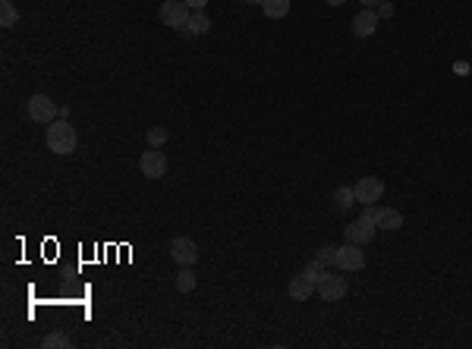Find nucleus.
<instances>
[{"label":"nucleus","instance_id":"nucleus-1","mask_svg":"<svg viewBox=\"0 0 472 349\" xmlns=\"http://www.w3.org/2000/svg\"><path fill=\"white\" fill-rule=\"evenodd\" d=\"M45 142H47V148L54 151V155L60 157H67L76 151V129L69 126V117H57L54 123H47V133H45Z\"/></svg>","mask_w":472,"mask_h":349},{"label":"nucleus","instance_id":"nucleus-2","mask_svg":"<svg viewBox=\"0 0 472 349\" xmlns=\"http://www.w3.org/2000/svg\"><path fill=\"white\" fill-rule=\"evenodd\" d=\"M158 16H161V23H164V25H170V29L183 32V25L189 23L192 10H189V3H186V0H164L161 10H158Z\"/></svg>","mask_w":472,"mask_h":349},{"label":"nucleus","instance_id":"nucleus-3","mask_svg":"<svg viewBox=\"0 0 472 349\" xmlns=\"http://www.w3.org/2000/svg\"><path fill=\"white\" fill-rule=\"evenodd\" d=\"M29 117L35 120V123H41V126H47V123H54V120L60 117V107L54 104L47 95H32L29 98Z\"/></svg>","mask_w":472,"mask_h":349},{"label":"nucleus","instance_id":"nucleus-4","mask_svg":"<svg viewBox=\"0 0 472 349\" xmlns=\"http://www.w3.org/2000/svg\"><path fill=\"white\" fill-rule=\"evenodd\" d=\"M139 170L145 173L148 179H161L164 173H167V157H164V151H158V148L142 151V157H139Z\"/></svg>","mask_w":472,"mask_h":349},{"label":"nucleus","instance_id":"nucleus-5","mask_svg":"<svg viewBox=\"0 0 472 349\" xmlns=\"http://www.w3.org/2000/svg\"><path fill=\"white\" fill-rule=\"evenodd\" d=\"M337 268L340 271H362L365 268V252H362V245L356 243H347L337 249Z\"/></svg>","mask_w":472,"mask_h":349},{"label":"nucleus","instance_id":"nucleus-6","mask_svg":"<svg viewBox=\"0 0 472 349\" xmlns=\"http://www.w3.org/2000/svg\"><path fill=\"white\" fill-rule=\"evenodd\" d=\"M170 258L177 261V264H183V268H189V264H195V258H199V245L192 243L189 236H177L170 243Z\"/></svg>","mask_w":472,"mask_h":349},{"label":"nucleus","instance_id":"nucleus-7","mask_svg":"<svg viewBox=\"0 0 472 349\" xmlns=\"http://www.w3.org/2000/svg\"><path fill=\"white\" fill-rule=\"evenodd\" d=\"M353 192H356V201H362V205H375V201L384 195V183L378 177H362L359 183L353 186Z\"/></svg>","mask_w":472,"mask_h":349},{"label":"nucleus","instance_id":"nucleus-8","mask_svg":"<svg viewBox=\"0 0 472 349\" xmlns=\"http://www.w3.org/2000/svg\"><path fill=\"white\" fill-rule=\"evenodd\" d=\"M318 296L325 299V302H337V299L347 296V280L343 277H334V274H325L318 280Z\"/></svg>","mask_w":472,"mask_h":349},{"label":"nucleus","instance_id":"nucleus-9","mask_svg":"<svg viewBox=\"0 0 472 349\" xmlns=\"http://www.w3.org/2000/svg\"><path fill=\"white\" fill-rule=\"evenodd\" d=\"M375 223H369V221H353L350 227H343V236H347V243H356V245H365V243H372V236H375Z\"/></svg>","mask_w":472,"mask_h":349},{"label":"nucleus","instance_id":"nucleus-10","mask_svg":"<svg viewBox=\"0 0 472 349\" xmlns=\"http://www.w3.org/2000/svg\"><path fill=\"white\" fill-rule=\"evenodd\" d=\"M318 290V280L315 277H309L303 271V274H296L293 280H290V296L296 299V302H305V299H312V293Z\"/></svg>","mask_w":472,"mask_h":349},{"label":"nucleus","instance_id":"nucleus-11","mask_svg":"<svg viewBox=\"0 0 472 349\" xmlns=\"http://www.w3.org/2000/svg\"><path fill=\"white\" fill-rule=\"evenodd\" d=\"M375 29H378V13H375V10L365 7V10H362V13L353 19V32H356L359 38H372V35H375Z\"/></svg>","mask_w":472,"mask_h":349},{"label":"nucleus","instance_id":"nucleus-12","mask_svg":"<svg viewBox=\"0 0 472 349\" xmlns=\"http://www.w3.org/2000/svg\"><path fill=\"white\" fill-rule=\"evenodd\" d=\"M208 29H211V19L205 16V10H192L189 23L183 25V35H205Z\"/></svg>","mask_w":472,"mask_h":349},{"label":"nucleus","instance_id":"nucleus-13","mask_svg":"<svg viewBox=\"0 0 472 349\" xmlns=\"http://www.w3.org/2000/svg\"><path fill=\"white\" fill-rule=\"evenodd\" d=\"M378 227H381V230H400V227H403V214H400L397 208H381Z\"/></svg>","mask_w":472,"mask_h":349},{"label":"nucleus","instance_id":"nucleus-14","mask_svg":"<svg viewBox=\"0 0 472 349\" xmlns=\"http://www.w3.org/2000/svg\"><path fill=\"white\" fill-rule=\"evenodd\" d=\"M331 201H334V208L337 211H347V208H353L356 205V192L350 186H340V189H334Z\"/></svg>","mask_w":472,"mask_h":349},{"label":"nucleus","instance_id":"nucleus-15","mask_svg":"<svg viewBox=\"0 0 472 349\" xmlns=\"http://www.w3.org/2000/svg\"><path fill=\"white\" fill-rule=\"evenodd\" d=\"M261 10L268 19H283L290 13V0H261Z\"/></svg>","mask_w":472,"mask_h":349},{"label":"nucleus","instance_id":"nucleus-16","mask_svg":"<svg viewBox=\"0 0 472 349\" xmlns=\"http://www.w3.org/2000/svg\"><path fill=\"white\" fill-rule=\"evenodd\" d=\"M16 23H19V13H16L13 0H0V25L10 29V25H16Z\"/></svg>","mask_w":472,"mask_h":349},{"label":"nucleus","instance_id":"nucleus-17","mask_svg":"<svg viewBox=\"0 0 472 349\" xmlns=\"http://www.w3.org/2000/svg\"><path fill=\"white\" fill-rule=\"evenodd\" d=\"M41 346H45V349H69L73 343H69V337H67V334H60V330H54V334H47L45 340H41Z\"/></svg>","mask_w":472,"mask_h":349},{"label":"nucleus","instance_id":"nucleus-18","mask_svg":"<svg viewBox=\"0 0 472 349\" xmlns=\"http://www.w3.org/2000/svg\"><path fill=\"white\" fill-rule=\"evenodd\" d=\"M177 290L180 293H192V290H195V274H192L189 268H183L177 274Z\"/></svg>","mask_w":472,"mask_h":349},{"label":"nucleus","instance_id":"nucleus-19","mask_svg":"<svg viewBox=\"0 0 472 349\" xmlns=\"http://www.w3.org/2000/svg\"><path fill=\"white\" fill-rule=\"evenodd\" d=\"M164 142H167V129H164V126H151V129H148V145H151V148H161Z\"/></svg>","mask_w":472,"mask_h":349},{"label":"nucleus","instance_id":"nucleus-20","mask_svg":"<svg viewBox=\"0 0 472 349\" xmlns=\"http://www.w3.org/2000/svg\"><path fill=\"white\" fill-rule=\"evenodd\" d=\"M318 261H321V264H337V249H334V245H321V249H318V255H315Z\"/></svg>","mask_w":472,"mask_h":349},{"label":"nucleus","instance_id":"nucleus-21","mask_svg":"<svg viewBox=\"0 0 472 349\" xmlns=\"http://www.w3.org/2000/svg\"><path fill=\"white\" fill-rule=\"evenodd\" d=\"M303 271H305V274H309V277H315V280H321V277L328 274V271H325V264H321V261H318V258H315V261H309V264H305Z\"/></svg>","mask_w":472,"mask_h":349},{"label":"nucleus","instance_id":"nucleus-22","mask_svg":"<svg viewBox=\"0 0 472 349\" xmlns=\"http://www.w3.org/2000/svg\"><path fill=\"white\" fill-rule=\"evenodd\" d=\"M378 217H381V208L378 205H365V211H362V221H369L378 227Z\"/></svg>","mask_w":472,"mask_h":349},{"label":"nucleus","instance_id":"nucleus-23","mask_svg":"<svg viewBox=\"0 0 472 349\" xmlns=\"http://www.w3.org/2000/svg\"><path fill=\"white\" fill-rule=\"evenodd\" d=\"M391 13H394L391 3H378V16H391Z\"/></svg>","mask_w":472,"mask_h":349},{"label":"nucleus","instance_id":"nucleus-24","mask_svg":"<svg viewBox=\"0 0 472 349\" xmlns=\"http://www.w3.org/2000/svg\"><path fill=\"white\" fill-rule=\"evenodd\" d=\"M186 3H189V10H205L208 0H186Z\"/></svg>","mask_w":472,"mask_h":349},{"label":"nucleus","instance_id":"nucleus-25","mask_svg":"<svg viewBox=\"0 0 472 349\" xmlns=\"http://www.w3.org/2000/svg\"><path fill=\"white\" fill-rule=\"evenodd\" d=\"M359 3H362V7H369V10H372V7H378L381 0H359Z\"/></svg>","mask_w":472,"mask_h":349},{"label":"nucleus","instance_id":"nucleus-26","mask_svg":"<svg viewBox=\"0 0 472 349\" xmlns=\"http://www.w3.org/2000/svg\"><path fill=\"white\" fill-rule=\"evenodd\" d=\"M325 3H331V7H340V3H347V0H325Z\"/></svg>","mask_w":472,"mask_h":349},{"label":"nucleus","instance_id":"nucleus-27","mask_svg":"<svg viewBox=\"0 0 472 349\" xmlns=\"http://www.w3.org/2000/svg\"><path fill=\"white\" fill-rule=\"evenodd\" d=\"M246 3H261V0H246Z\"/></svg>","mask_w":472,"mask_h":349}]
</instances>
